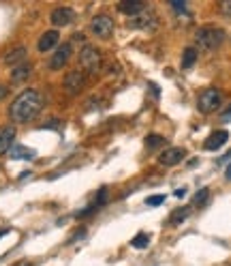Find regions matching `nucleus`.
<instances>
[{
  "mask_svg": "<svg viewBox=\"0 0 231 266\" xmlns=\"http://www.w3.org/2000/svg\"><path fill=\"white\" fill-rule=\"evenodd\" d=\"M225 176H227V181H231V165L227 167V172H225Z\"/></svg>",
  "mask_w": 231,
  "mask_h": 266,
  "instance_id": "bb28decb",
  "label": "nucleus"
},
{
  "mask_svg": "<svg viewBox=\"0 0 231 266\" xmlns=\"http://www.w3.org/2000/svg\"><path fill=\"white\" fill-rule=\"evenodd\" d=\"M58 39H60L58 30H47V32H43V35L39 37L37 50L39 52H50V50H54V47L58 45Z\"/></svg>",
  "mask_w": 231,
  "mask_h": 266,
  "instance_id": "9b49d317",
  "label": "nucleus"
},
{
  "mask_svg": "<svg viewBox=\"0 0 231 266\" xmlns=\"http://www.w3.org/2000/svg\"><path fill=\"white\" fill-rule=\"evenodd\" d=\"M90 30L94 37L99 39H109L111 32H114V20L109 18V15L101 13V15H94L92 22H90Z\"/></svg>",
  "mask_w": 231,
  "mask_h": 266,
  "instance_id": "39448f33",
  "label": "nucleus"
},
{
  "mask_svg": "<svg viewBox=\"0 0 231 266\" xmlns=\"http://www.w3.org/2000/svg\"><path fill=\"white\" fill-rule=\"evenodd\" d=\"M188 215H190V208H188V206H182L180 211H176V213H173V215L169 217V225H178V223H182Z\"/></svg>",
  "mask_w": 231,
  "mask_h": 266,
  "instance_id": "6ab92c4d",
  "label": "nucleus"
},
{
  "mask_svg": "<svg viewBox=\"0 0 231 266\" xmlns=\"http://www.w3.org/2000/svg\"><path fill=\"white\" fill-rule=\"evenodd\" d=\"M84 86H86V73H84V71L73 69V71H69V73L65 75V91L69 95H79Z\"/></svg>",
  "mask_w": 231,
  "mask_h": 266,
  "instance_id": "0eeeda50",
  "label": "nucleus"
},
{
  "mask_svg": "<svg viewBox=\"0 0 231 266\" xmlns=\"http://www.w3.org/2000/svg\"><path fill=\"white\" fill-rule=\"evenodd\" d=\"M79 64L88 75H97L101 71V52L94 45H84L79 52Z\"/></svg>",
  "mask_w": 231,
  "mask_h": 266,
  "instance_id": "7ed1b4c3",
  "label": "nucleus"
},
{
  "mask_svg": "<svg viewBox=\"0 0 231 266\" xmlns=\"http://www.w3.org/2000/svg\"><path fill=\"white\" fill-rule=\"evenodd\" d=\"M13 140H15V129L13 127H3V129H0V155H5V152L11 150Z\"/></svg>",
  "mask_w": 231,
  "mask_h": 266,
  "instance_id": "ddd939ff",
  "label": "nucleus"
},
{
  "mask_svg": "<svg viewBox=\"0 0 231 266\" xmlns=\"http://www.w3.org/2000/svg\"><path fill=\"white\" fill-rule=\"evenodd\" d=\"M24 60H26V47L24 45L13 47V50L5 56V64H11V67H20V64H24Z\"/></svg>",
  "mask_w": 231,
  "mask_h": 266,
  "instance_id": "4468645a",
  "label": "nucleus"
},
{
  "mask_svg": "<svg viewBox=\"0 0 231 266\" xmlns=\"http://www.w3.org/2000/svg\"><path fill=\"white\" fill-rule=\"evenodd\" d=\"M208 198H210V189H199V193L195 196V204L203 206L205 202H208Z\"/></svg>",
  "mask_w": 231,
  "mask_h": 266,
  "instance_id": "4be33fe9",
  "label": "nucleus"
},
{
  "mask_svg": "<svg viewBox=\"0 0 231 266\" xmlns=\"http://www.w3.org/2000/svg\"><path fill=\"white\" fill-rule=\"evenodd\" d=\"M7 232H9V230H0V238H3V236L7 234Z\"/></svg>",
  "mask_w": 231,
  "mask_h": 266,
  "instance_id": "cd10ccee",
  "label": "nucleus"
},
{
  "mask_svg": "<svg viewBox=\"0 0 231 266\" xmlns=\"http://www.w3.org/2000/svg\"><path fill=\"white\" fill-rule=\"evenodd\" d=\"M220 106H222V95L218 88H205L197 99V110L201 112V114H212V112H216Z\"/></svg>",
  "mask_w": 231,
  "mask_h": 266,
  "instance_id": "20e7f679",
  "label": "nucleus"
},
{
  "mask_svg": "<svg viewBox=\"0 0 231 266\" xmlns=\"http://www.w3.org/2000/svg\"><path fill=\"white\" fill-rule=\"evenodd\" d=\"M71 54H73V45H71V43H62V45H58V47H56V52L52 54L50 62H47V67H50L52 71L62 69V67H65V64L69 62Z\"/></svg>",
  "mask_w": 231,
  "mask_h": 266,
  "instance_id": "423d86ee",
  "label": "nucleus"
},
{
  "mask_svg": "<svg viewBox=\"0 0 231 266\" xmlns=\"http://www.w3.org/2000/svg\"><path fill=\"white\" fill-rule=\"evenodd\" d=\"M227 140H229V131H225V129H218V131H214L210 138L205 140L203 148H205V150H218V148L225 146Z\"/></svg>",
  "mask_w": 231,
  "mask_h": 266,
  "instance_id": "f8f14e48",
  "label": "nucleus"
},
{
  "mask_svg": "<svg viewBox=\"0 0 231 266\" xmlns=\"http://www.w3.org/2000/svg\"><path fill=\"white\" fill-rule=\"evenodd\" d=\"M148 243H150V236L146 234V232H139V234L131 240V247H135V249H146Z\"/></svg>",
  "mask_w": 231,
  "mask_h": 266,
  "instance_id": "412c9836",
  "label": "nucleus"
},
{
  "mask_svg": "<svg viewBox=\"0 0 231 266\" xmlns=\"http://www.w3.org/2000/svg\"><path fill=\"white\" fill-rule=\"evenodd\" d=\"M163 202H165V196H152V198L146 200L148 206H158V204H163Z\"/></svg>",
  "mask_w": 231,
  "mask_h": 266,
  "instance_id": "5701e85b",
  "label": "nucleus"
},
{
  "mask_svg": "<svg viewBox=\"0 0 231 266\" xmlns=\"http://www.w3.org/2000/svg\"><path fill=\"white\" fill-rule=\"evenodd\" d=\"M118 9H120L122 13H126L129 18H135L137 13H141V11H146V5L141 3V0H124V3H120L118 5Z\"/></svg>",
  "mask_w": 231,
  "mask_h": 266,
  "instance_id": "2eb2a0df",
  "label": "nucleus"
},
{
  "mask_svg": "<svg viewBox=\"0 0 231 266\" xmlns=\"http://www.w3.org/2000/svg\"><path fill=\"white\" fill-rule=\"evenodd\" d=\"M73 20H75V11L71 9V7H56V9L50 13V22L54 24L56 28L69 26Z\"/></svg>",
  "mask_w": 231,
  "mask_h": 266,
  "instance_id": "1a4fd4ad",
  "label": "nucleus"
},
{
  "mask_svg": "<svg viewBox=\"0 0 231 266\" xmlns=\"http://www.w3.org/2000/svg\"><path fill=\"white\" fill-rule=\"evenodd\" d=\"M222 116H225V118H227V116H231V108H229V110H227V112H225V114H222Z\"/></svg>",
  "mask_w": 231,
  "mask_h": 266,
  "instance_id": "c85d7f7f",
  "label": "nucleus"
},
{
  "mask_svg": "<svg viewBox=\"0 0 231 266\" xmlns=\"http://www.w3.org/2000/svg\"><path fill=\"white\" fill-rule=\"evenodd\" d=\"M163 144H165V138H163V135H148V138H146V148L148 150H156L158 146H163Z\"/></svg>",
  "mask_w": 231,
  "mask_h": 266,
  "instance_id": "aec40b11",
  "label": "nucleus"
},
{
  "mask_svg": "<svg viewBox=\"0 0 231 266\" xmlns=\"http://www.w3.org/2000/svg\"><path fill=\"white\" fill-rule=\"evenodd\" d=\"M41 108H43V97L37 91H33V88H26V91H22L11 101L9 116H11L13 123L24 125V123H30V120L41 112Z\"/></svg>",
  "mask_w": 231,
  "mask_h": 266,
  "instance_id": "f257e3e1",
  "label": "nucleus"
},
{
  "mask_svg": "<svg viewBox=\"0 0 231 266\" xmlns=\"http://www.w3.org/2000/svg\"><path fill=\"white\" fill-rule=\"evenodd\" d=\"M195 41L201 52H214L225 41V30L216 26H201L195 35Z\"/></svg>",
  "mask_w": 231,
  "mask_h": 266,
  "instance_id": "f03ea898",
  "label": "nucleus"
},
{
  "mask_svg": "<svg viewBox=\"0 0 231 266\" xmlns=\"http://www.w3.org/2000/svg\"><path fill=\"white\" fill-rule=\"evenodd\" d=\"M220 9H222V13L229 15V18H231V0H225V3L220 5Z\"/></svg>",
  "mask_w": 231,
  "mask_h": 266,
  "instance_id": "393cba45",
  "label": "nucleus"
},
{
  "mask_svg": "<svg viewBox=\"0 0 231 266\" xmlns=\"http://www.w3.org/2000/svg\"><path fill=\"white\" fill-rule=\"evenodd\" d=\"M156 15L152 11H141L137 13L135 18H129V26L131 28H141V30H148V28H154L156 26Z\"/></svg>",
  "mask_w": 231,
  "mask_h": 266,
  "instance_id": "9d476101",
  "label": "nucleus"
},
{
  "mask_svg": "<svg viewBox=\"0 0 231 266\" xmlns=\"http://www.w3.org/2000/svg\"><path fill=\"white\" fill-rule=\"evenodd\" d=\"M197 56H199V52L195 50V47H186L184 54H182V69H190V67H193L195 60H197Z\"/></svg>",
  "mask_w": 231,
  "mask_h": 266,
  "instance_id": "a211bd4d",
  "label": "nucleus"
},
{
  "mask_svg": "<svg viewBox=\"0 0 231 266\" xmlns=\"http://www.w3.org/2000/svg\"><path fill=\"white\" fill-rule=\"evenodd\" d=\"M9 157L15 159V161H30V159H35V150L33 148H26V146H22V144H13L11 150H9Z\"/></svg>",
  "mask_w": 231,
  "mask_h": 266,
  "instance_id": "dca6fc26",
  "label": "nucleus"
},
{
  "mask_svg": "<svg viewBox=\"0 0 231 266\" xmlns=\"http://www.w3.org/2000/svg\"><path fill=\"white\" fill-rule=\"evenodd\" d=\"M171 7H173L176 11H186V5L182 3V0H171Z\"/></svg>",
  "mask_w": 231,
  "mask_h": 266,
  "instance_id": "b1692460",
  "label": "nucleus"
},
{
  "mask_svg": "<svg viewBox=\"0 0 231 266\" xmlns=\"http://www.w3.org/2000/svg\"><path fill=\"white\" fill-rule=\"evenodd\" d=\"M186 157V150L180 148V146H171V148H165L161 152V157H158V163L165 165V167H173L182 163V159Z\"/></svg>",
  "mask_w": 231,
  "mask_h": 266,
  "instance_id": "6e6552de",
  "label": "nucleus"
},
{
  "mask_svg": "<svg viewBox=\"0 0 231 266\" xmlns=\"http://www.w3.org/2000/svg\"><path fill=\"white\" fill-rule=\"evenodd\" d=\"M30 73H33V67L24 62V64H20V67H15V69L11 71V82L20 84V82H24V79H28Z\"/></svg>",
  "mask_w": 231,
  "mask_h": 266,
  "instance_id": "f3484780",
  "label": "nucleus"
},
{
  "mask_svg": "<svg viewBox=\"0 0 231 266\" xmlns=\"http://www.w3.org/2000/svg\"><path fill=\"white\" fill-rule=\"evenodd\" d=\"M186 196V189H178L176 191V198H184Z\"/></svg>",
  "mask_w": 231,
  "mask_h": 266,
  "instance_id": "a878e982",
  "label": "nucleus"
}]
</instances>
